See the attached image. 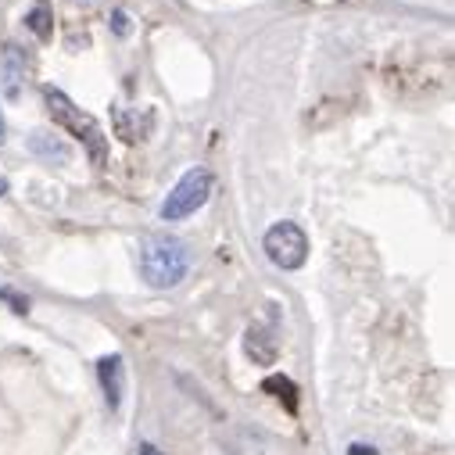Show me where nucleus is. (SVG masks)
<instances>
[{
	"label": "nucleus",
	"instance_id": "39448f33",
	"mask_svg": "<svg viewBox=\"0 0 455 455\" xmlns=\"http://www.w3.org/2000/svg\"><path fill=\"white\" fill-rule=\"evenodd\" d=\"M33 79V61L19 44H8L0 51V83H4L8 97H22V90Z\"/></svg>",
	"mask_w": 455,
	"mask_h": 455
},
{
	"label": "nucleus",
	"instance_id": "4468645a",
	"mask_svg": "<svg viewBox=\"0 0 455 455\" xmlns=\"http://www.w3.org/2000/svg\"><path fill=\"white\" fill-rule=\"evenodd\" d=\"M137 455H165V451H162V448H155V444H140V448H137Z\"/></svg>",
	"mask_w": 455,
	"mask_h": 455
},
{
	"label": "nucleus",
	"instance_id": "7ed1b4c3",
	"mask_svg": "<svg viewBox=\"0 0 455 455\" xmlns=\"http://www.w3.org/2000/svg\"><path fill=\"white\" fill-rule=\"evenodd\" d=\"M215 190V176L204 169V165H194L180 176V183L169 190V197L162 201V219L165 222H180V219H190L197 208H204V201L212 197Z\"/></svg>",
	"mask_w": 455,
	"mask_h": 455
},
{
	"label": "nucleus",
	"instance_id": "0eeeda50",
	"mask_svg": "<svg viewBox=\"0 0 455 455\" xmlns=\"http://www.w3.org/2000/svg\"><path fill=\"white\" fill-rule=\"evenodd\" d=\"M155 130V116L144 108H116V133L126 144H144Z\"/></svg>",
	"mask_w": 455,
	"mask_h": 455
},
{
	"label": "nucleus",
	"instance_id": "423d86ee",
	"mask_svg": "<svg viewBox=\"0 0 455 455\" xmlns=\"http://www.w3.org/2000/svg\"><path fill=\"white\" fill-rule=\"evenodd\" d=\"M244 355H248L255 366H273V363H276V355H280V337H276V326H273V323L255 319V323L244 330Z\"/></svg>",
	"mask_w": 455,
	"mask_h": 455
},
{
	"label": "nucleus",
	"instance_id": "6e6552de",
	"mask_svg": "<svg viewBox=\"0 0 455 455\" xmlns=\"http://www.w3.org/2000/svg\"><path fill=\"white\" fill-rule=\"evenodd\" d=\"M26 148H29L33 158H40V162H47V165H65V162H68V148H65V140H58V137L47 133V130L29 133V137H26Z\"/></svg>",
	"mask_w": 455,
	"mask_h": 455
},
{
	"label": "nucleus",
	"instance_id": "ddd939ff",
	"mask_svg": "<svg viewBox=\"0 0 455 455\" xmlns=\"http://www.w3.org/2000/svg\"><path fill=\"white\" fill-rule=\"evenodd\" d=\"M348 455H380V451H377L373 444H352V448H348Z\"/></svg>",
	"mask_w": 455,
	"mask_h": 455
},
{
	"label": "nucleus",
	"instance_id": "20e7f679",
	"mask_svg": "<svg viewBox=\"0 0 455 455\" xmlns=\"http://www.w3.org/2000/svg\"><path fill=\"white\" fill-rule=\"evenodd\" d=\"M262 248H266V259L283 273H294L308 262V237L291 219H280L269 226L266 237H262Z\"/></svg>",
	"mask_w": 455,
	"mask_h": 455
},
{
	"label": "nucleus",
	"instance_id": "f257e3e1",
	"mask_svg": "<svg viewBox=\"0 0 455 455\" xmlns=\"http://www.w3.org/2000/svg\"><path fill=\"white\" fill-rule=\"evenodd\" d=\"M44 108H47V116H51L58 126H65V130L86 148L90 162H97V165L108 162V137H104L100 123H97L93 116H86V111H83L68 93H61L58 86H44Z\"/></svg>",
	"mask_w": 455,
	"mask_h": 455
},
{
	"label": "nucleus",
	"instance_id": "f03ea898",
	"mask_svg": "<svg viewBox=\"0 0 455 455\" xmlns=\"http://www.w3.org/2000/svg\"><path fill=\"white\" fill-rule=\"evenodd\" d=\"M187 273H190V251L180 237L158 234L140 248V276L148 287L169 291V287L183 283Z\"/></svg>",
	"mask_w": 455,
	"mask_h": 455
},
{
	"label": "nucleus",
	"instance_id": "2eb2a0df",
	"mask_svg": "<svg viewBox=\"0 0 455 455\" xmlns=\"http://www.w3.org/2000/svg\"><path fill=\"white\" fill-rule=\"evenodd\" d=\"M8 140V126H4V116H0V144Z\"/></svg>",
	"mask_w": 455,
	"mask_h": 455
},
{
	"label": "nucleus",
	"instance_id": "9b49d317",
	"mask_svg": "<svg viewBox=\"0 0 455 455\" xmlns=\"http://www.w3.org/2000/svg\"><path fill=\"white\" fill-rule=\"evenodd\" d=\"M262 387H266L269 395H276V398L283 402V409H287V412H298V387H294L287 377H269Z\"/></svg>",
	"mask_w": 455,
	"mask_h": 455
},
{
	"label": "nucleus",
	"instance_id": "f8f14e48",
	"mask_svg": "<svg viewBox=\"0 0 455 455\" xmlns=\"http://www.w3.org/2000/svg\"><path fill=\"white\" fill-rule=\"evenodd\" d=\"M108 22H111V33H116L119 40H126V36L133 33V19H130L123 8H116V12H111V19H108Z\"/></svg>",
	"mask_w": 455,
	"mask_h": 455
},
{
	"label": "nucleus",
	"instance_id": "1a4fd4ad",
	"mask_svg": "<svg viewBox=\"0 0 455 455\" xmlns=\"http://www.w3.org/2000/svg\"><path fill=\"white\" fill-rule=\"evenodd\" d=\"M123 377H126V370H123V359H119V355H104V359L97 363V380H100L104 398H108L111 409H116L119 398H123Z\"/></svg>",
	"mask_w": 455,
	"mask_h": 455
},
{
	"label": "nucleus",
	"instance_id": "9d476101",
	"mask_svg": "<svg viewBox=\"0 0 455 455\" xmlns=\"http://www.w3.org/2000/svg\"><path fill=\"white\" fill-rule=\"evenodd\" d=\"M26 29L36 36V40H51L54 36V12H51V0H36L26 15Z\"/></svg>",
	"mask_w": 455,
	"mask_h": 455
},
{
	"label": "nucleus",
	"instance_id": "dca6fc26",
	"mask_svg": "<svg viewBox=\"0 0 455 455\" xmlns=\"http://www.w3.org/2000/svg\"><path fill=\"white\" fill-rule=\"evenodd\" d=\"M4 194H8V180H4V176H0V197H4Z\"/></svg>",
	"mask_w": 455,
	"mask_h": 455
}]
</instances>
